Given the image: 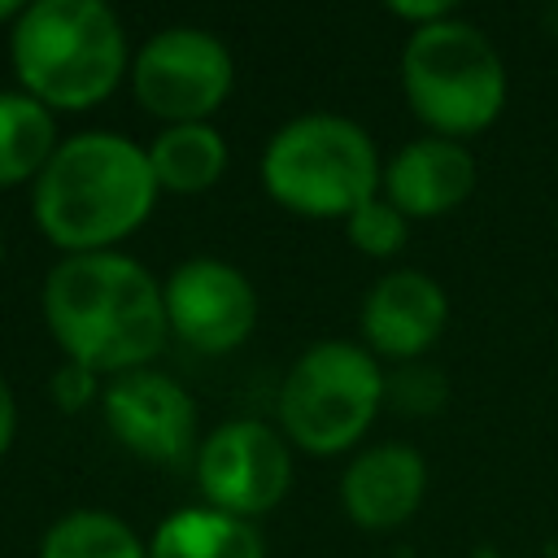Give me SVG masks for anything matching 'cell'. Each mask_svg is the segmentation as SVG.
I'll use <instances>...</instances> for the list:
<instances>
[{"mask_svg": "<svg viewBox=\"0 0 558 558\" xmlns=\"http://www.w3.org/2000/svg\"><path fill=\"white\" fill-rule=\"evenodd\" d=\"M427 488V462L414 445L388 440L357 453L340 475V506L366 532L401 527Z\"/></svg>", "mask_w": 558, "mask_h": 558, "instance_id": "cell-13", "label": "cell"}, {"mask_svg": "<svg viewBox=\"0 0 558 558\" xmlns=\"http://www.w3.org/2000/svg\"><path fill=\"white\" fill-rule=\"evenodd\" d=\"M344 231H349V244L366 257H392L401 244H405V231L410 222L384 201V196H371L366 205H357L349 218H344Z\"/></svg>", "mask_w": 558, "mask_h": 558, "instance_id": "cell-18", "label": "cell"}, {"mask_svg": "<svg viewBox=\"0 0 558 558\" xmlns=\"http://www.w3.org/2000/svg\"><path fill=\"white\" fill-rule=\"evenodd\" d=\"M44 323L61 353L96 375L144 371L170 336L161 283L126 253H74L44 279Z\"/></svg>", "mask_w": 558, "mask_h": 558, "instance_id": "cell-1", "label": "cell"}, {"mask_svg": "<svg viewBox=\"0 0 558 558\" xmlns=\"http://www.w3.org/2000/svg\"><path fill=\"white\" fill-rule=\"evenodd\" d=\"M379 153L371 135L340 113H301L283 122L262 153L270 201L301 218H349L379 196Z\"/></svg>", "mask_w": 558, "mask_h": 558, "instance_id": "cell-4", "label": "cell"}, {"mask_svg": "<svg viewBox=\"0 0 558 558\" xmlns=\"http://www.w3.org/2000/svg\"><path fill=\"white\" fill-rule=\"evenodd\" d=\"M388 13L401 17V22H414V31H418V26H432V22L453 17V4L449 0H392Z\"/></svg>", "mask_w": 558, "mask_h": 558, "instance_id": "cell-20", "label": "cell"}, {"mask_svg": "<svg viewBox=\"0 0 558 558\" xmlns=\"http://www.w3.org/2000/svg\"><path fill=\"white\" fill-rule=\"evenodd\" d=\"M148 153L118 131H78L57 144L31 187L39 231L65 253H109L157 201Z\"/></svg>", "mask_w": 558, "mask_h": 558, "instance_id": "cell-2", "label": "cell"}, {"mask_svg": "<svg viewBox=\"0 0 558 558\" xmlns=\"http://www.w3.org/2000/svg\"><path fill=\"white\" fill-rule=\"evenodd\" d=\"M166 323L196 353H231L257 327V292L231 262L218 257H187L179 262L166 283Z\"/></svg>", "mask_w": 558, "mask_h": 558, "instance_id": "cell-9", "label": "cell"}, {"mask_svg": "<svg viewBox=\"0 0 558 558\" xmlns=\"http://www.w3.org/2000/svg\"><path fill=\"white\" fill-rule=\"evenodd\" d=\"M196 484L205 493V506L235 519L275 510L292 484L288 436L262 418L218 423L196 449Z\"/></svg>", "mask_w": 558, "mask_h": 558, "instance_id": "cell-8", "label": "cell"}, {"mask_svg": "<svg viewBox=\"0 0 558 558\" xmlns=\"http://www.w3.org/2000/svg\"><path fill=\"white\" fill-rule=\"evenodd\" d=\"M96 371H87V366H78V362H61L57 371H52V379H48V397H52V405L57 410H65V414H78V410H87L92 401H96Z\"/></svg>", "mask_w": 558, "mask_h": 558, "instance_id": "cell-19", "label": "cell"}, {"mask_svg": "<svg viewBox=\"0 0 558 558\" xmlns=\"http://www.w3.org/2000/svg\"><path fill=\"white\" fill-rule=\"evenodd\" d=\"M100 405H105V423L113 440L153 466H179L201 449L196 401L183 392L179 379L153 366L113 375L109 388L100 392Z\"/></svg>", "mask_w": 558, "mask_h": 558, "instance_id": "cell-10", "label": "cell"}, {"mask_svg": "<svg viewBox=\"0 0 558 558\" xmlns=\"http://www.w3.org/2000/svg\"><path fill=\"white\" fill-rule=\"evenodd\" d=\"M13 436H17V401H13V388L0 375V458L9 453Z\"/></svg>", "mask_w": 558, "mask_h": 558, "instance_id": "cell-21", "label": "cell"}, {"mask_svg": "<svg viewBox=\"0 0 558 558\" xmlns=\"http://www.w3.org/2000/svg\"><path fill=\"white\" fill-rule=\"evenodd\" d=\"M9 61L44 109H92L126 74V31L105 0H35L9 26Z\"/></svg>", "mask_w": 558, "mask_h": 558, "instance_id": "cell-3", "label": "cell"}, {"mask_svg": "<svg viewBox=\"0 0 558 558\" xmlns=\"http://www.w3.org/2000/svg\"><path fill=\"white\" fill-rule=\"evenodd\" d=\"M475 187V157L466 144L445 135L410 140L401 153L388 157L379 196L410 222V218H440L458 209Z\"/></svg>", "mask_w": 558, "mask_h": 558, "instance_id": "cell-12", "label": "cell"}, {"mask_svg": "<svg viewBox=\"0 0 558 558\" xmlns=\"http://www.w3.org/2000/svg\"><path fill=\"white\" fill-rule=\"evenodd\" d=\"M57 144L61 140L52 109H44L22 87L0 92V187H17L26 179L35 183L48 157L57 153Z\"/></svg>", "mask_w": 558, "mask_h": 558, "instance_id": "cell-16", "label": "cell"}, {"mask_svg": "<svg viewBox=\"0 0 558 558\" xmlns=\"http://www.w3.org/2000/svg\"><path fill=\"white\" fill-rule=\"evenodd\" d=\"M0 262H4V240H0Z\"/></svg>", "mask_w": 558, "mask_h": 558, "instance_id": "cell-23", "label": "cell"}, {"mask_svg": "<svg viewBox=\"0 0 558 558\" xmlns=\"http://www.w3.org/2000/svg\"><path fill=\"white\" fill-rule=\"evenodd\" d=\"M231 83L235 61L227 44L201 26H166L131 61L135 100L166 126L209 122L231 96Z\"/></svg>", "mask_w": 558, "mask_h": 558, "instance_id": "cell-7", "label": "cell"}, {"mask_svg": "<svg viewBox=\"0 0 558 558\" xmlns=\"http://www.w3.org/2000/svg\"><path fill=\"white\" fill-rule=\"evenodd\" d=\"M384 397L388 379L366 344L318 340L283 375L279 427L301 453H344L366 436Z\"/></svg>", "mask_w": 558, "mask_h": 558, "instance_id": "cell-6", "label": "cell"}, {"mask_svg": "<svg viewBox=\"0 0 558 558\" xmlns=\"http://www.w3.org/2000/svg\"><path fill=\"white\" fill-rule=\"evenodd\" d=\"M445 318H449L445 288L432 275L401 266L371 283V292L362 296L357 323H362V340L371 353L414 362L418 353L436 344V336L445 331Z\"/></svg>", "mask_w": 558, "mask_h": 558, "instance_id": "cell-11", "label": "cell"}, {"mask_svg": "<svg viewBox=\"0 0 558 558\" xmlns=\"http://www.w3.org/2000/svg\"><path fill=\"white\" fill-rule=\"evenodd\" d=\"M401 87L432 135L462 140L497 122L506 105V65L480 26L445 17L410 31L401 48Z\"/></svg>", "mask_w": 558, "mask_h": 558, "instance_id": "cell-5", "label": "cell"}, {"mask_svg": "<svg viewBox=\"0 0 558 558\" xmlns=\"http://www.w3.org/2000/svg\"><path fill=\"white\" fill-rule=\"evenodd\" d=\"M39 558H148V545L113 510L83 506V510L61 514L44 532Z\"/></svg>", "mask_w": 558, "mask_h": 558, "instance_id": "cell-17", "label": "cell"}, {"mask_svg": "<svg viewBox=\"0 0 558 558\" xmlns=\"http://www.w3.org/2000/svg\"><path fill=\"white\" fill-rule=\"evenodd\" d=\"M148 170L166 192H205L227 170V140L209 122L166 126L148 148Z\"/></svg>", "mask_w": 558, "mask_h": 558, "instance_id": "cell-15", "label": "cell"}, {"mask_svg": "<svg viewBox=\"0 0 558 558\" xmlns=\"http://www.w3.org/2000/svg\"><path fill=\"white\" fill-rule=\"evenodd\" d=\"M22 9H26V4H17V0H0V26H4V22L13 26V22L22 17Z\"/></svg>", "mask_w": 558, "mask_h": 558, "instance_id": "cell-22", "label": "cell"}, {"mask_svg": "<svg viewBox=\"0 0 558 558\" xmlns=\"http://www.w3.org/2000/svg\"><path fill=\"white\" fill-rule=\"evenodd\" d=\"M148 558H266V545L248 519L214 506H183L157 523Z\"/></svg>", "mask_w": 558, "mask_h": 558, "instance_id": "cell-14", "label": "cell"}]
</instances>
